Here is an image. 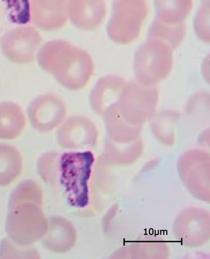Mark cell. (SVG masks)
<instances>
[{"label": "cell", "mask_w": 210, "mask_h": 259, "mask_svg": "<svg viewBox=\"0 0 210 259\" xmlns=\"http://www.w3.org/2000/svg\"><path fill=\"white\" fill-rule=\"evenodd\" d=\"M156 18L169 24H178L189 16L193 6L192 0H154Z\"/></svg>", "instance_id": "10"}, {"label": "cell", "mask_w": 210, "mask_h": 259, "mask_svg": "<svg viewBox=\"0 0 210 259\" xmlns=\"http://www.w3.org/2000/svg\"><path fill=\"white\" fill-rule=\"evenodd\" d=\"M106 13L104 0H69L67 4L68 20L84 31L98 28L104 21Z\"/></svg>", "instance_id": "6"}, {"label": "cell", "mask_w": 210, "mask_h": 259, "mask_svg": "<svg viewBox=\"0 0 210 259\" xmlns=\"http://www.w3.org/2000/svg\"><path fill=\"white\" fill-rule=\"evenodd\" d=\"M93 161L90 151L65 152L59 157V183L73 207L84 208L89 203L88 182Z\"/></svg>", "instance_id": "2"}, {"label": "cell", "mask_w": 210, "mask_h": 259, "mask_svg": "<svg viewBox=\"0 0 210 259\" xmlns=\"http://www.w3.org/2000/svg\"><path fill=\"white\" fill-rule=\"evenodd\" d=\"M210 2H203L198 10L193 21L195 34L201 40L209 41Z\"/></svg>", "instance_id": "14"}, {"label": "cell", "mask_w": 210, "mask_h": 259, "mask_svg": "<svg viewBox=\"0 0 210 259\" xmlns=\"http://www.w3.org/2000/svg\"><path fill=\"white\" fill-rule=\"evenodd\" d=\"M9 19L15 24H27L31 20V0H3Z\"/></svg>", "instance_id": "13"}, {"label": "cell", "mask_w": 210, "mask_h": 259, "mask_svg": "<svg viewBox=\"0 0 210 259\" xmlns=\"http://www.w3.org/2000/svg\"><path fill=\"white\" fill-rule=\"evenodd\" d=\"M186 33V25L184 22L169 24L156 18L151 24L148 36L150 38L165 40L172 46H177L183 39Z\"/></svg>", "instance_id": "11"}, {"label": "cell", "mask_w": 210, "mask_h": 259, "mask_svg": "<svg viewBox=\"0 0 210 259\" xmlns=\"http://www.w3.org/2000/svg\"><path fill=\"white\" fill-rule=\"evenodd\" d=\"M96 131L93 123L81 116H72L63 122L57 132L59 144L66 148L83 147L93 144Z\"/></svg>", "instance_id": "8"}, {"label": "cell", "mask_w": 210, "mask_h": 259, "mask_svg": "<svg viewBox=\"0 0 210 259\" xmlns=\"http://www.w3.org/2000/svg\"><path fill=\"white\" fill-rule=\"evenodd\" d=\"M42 41L37 29L31 25H22L11 30L2 42L6 58L19 64L31 63L34 59Z\"/></svg>", "instance_id": "4"}, {"label": "cell", "mask_w": 210, "mask_h": 259, "mask_svg": "<svg viewBox=\"0 0 210 259\" xmlns=\"http://www.w3.org/2000/svg\"><path fill=\"white\" fill-rule=\"evenodd\" d=\"M69 0H31V20L38 29L56 30L68 21L67 7Z\"/></svg>", "instance_id": "7"}, {"label": "cell", "mask_w": 210, "mask_h": 259, "mask_svg": "<svg viewBox=\"0 0 210 259\" xmlns=\"http://www.w3.org/2000/svg\"><path fill=\"white\" fill-rule=\"evenodd\" d=\"M39 65L50 73L64 87L71 90L83 88L93 71V62L84 50L62 39L48 41L40 47Z\"/></svg>", "instance_id": "1"}, {"label": "cell", "mask_w": 210, "mask_h": 259, "mask_svg": "<svg viewBox=\"0 0 210 259\" xmlns=\"http://www.w3.org/2000/svg\"><path fill=\"white\" fill-rule=\"evenodd\" d=\"M20 155L13 146L0 143V186L9 184L15 176V164L19 163Z\"/></svg>", "instance_id": "12"}, {"label": "cell", "mask_w": 210, "mask_h": 259, "mask_svg": "<svg viewBox=\"0 0 210 259\" xmlns=\"http://www.w3.org/2000/svg\"><path fill=\"white\" fill-rule=\"evenodd\" d=\"M26 119L19 106L9 101L0 102V139H14L24 130Z\"/></svg>", "instance_id": "9"}, {"label": "cell", "mask_w": 210, "mask_h": 259, "mask_svg": "<svg viewBox=\"0 0 210 259\" xmlns=\"http://www.w3.org/2000/svg\"><path fill=\"white\" fill-rule=\"evenodd\" d=\"M148 12L146 0H114L113 14L107 27L110 38L121 44L135 40L141 33Z\"/></svg>", "instance_id": "3"}, {"label": "cell", "mask_w": 210, "mask_h": 259, "mask_svg": "<svg viewBox=\"0 0 210 259\" xmlns=\"http://www.w3.org/2000/svg\"><path fill=\"white\" fill-rule=\"evenodd\" d=\"M201 1L202 2V3L209 2V0H201Z\"/></svg>", "instance_id": "15"}, {"label": "cell", "mask_w": 210, "mask_h": 259, "mask_svg": "<svg viewBox=\"0 0 210 259\" xmlns=\"http://www.w3.org/2000/svg\"><path fill=\"white\" fill-rule=\"evenodd\" d=\"M67 109L59 97L51 94L36 98L28 108V116L31 126L41 133L51 132L64 121Z\"/></svg>", "instance_id": "5"}]
</instances>
